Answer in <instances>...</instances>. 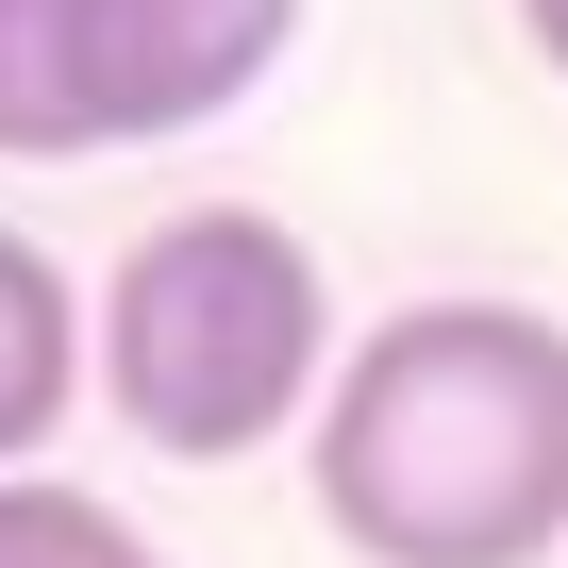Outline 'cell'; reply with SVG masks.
Listing matches in <instances>:
<instances>
[{"label": "cell", "mask_w": 568, "mask_h": 568, "mask_svg": "<svg viewBox=\"0 0 568 568\" xmlns=\"http://www.w3.org/2000/svg\"><path fill=\"white\" fill-rule=\"evenodd\" d=\"M302 0H0V168H84V151H168L234 118Z\"/></svg>", "instance_id": "obj_3"}, {"label": "cell", "mask_w": 568, "mask_h": 568, "mask_svg": "<svg viewBox=\"0 0 568 568\" xmlns=\"http://www.w3.org/2000/svg\"><path fill=\"white\" fill-rule=\"evenodd\" d=\"M318 535L368 568H551L568 551V318L402 302L318 402Z\"/></svg>", "instance_id": "obj_1"}, {"label": "cell", "mask_w": 568, "mask_h": 568, "mask_svg": "<svg viewBox=\"0 0 568 568\" xmlns=\"http://www.w3.org/2000/svg\"><path fill=\"white\" fill-rule=\"evenodd\" d=\"M518 34H535V68L568 84V0H518Z\"/></svg>", "instance_id": "obj_6"}, {"label": "cell", "mask_w": 568, "mask_h": 568, "mask_svg": "<svg viewBox=\"0 0 568 568\" xmlns=\"http://www.w3.org/2000/svg\"><path fill=\"white\" fill-rule=\"evenodd\" d=\"M101 385V318H84V284L0 217V468H34L68 435V402Z\"/></svg>", "instance_id": "obj_4"}, {"label": "cell", "mask_w": 568, "mask_h": 568, "mask_svg": "<svg viewBox=\"0 0 568 568\" xmlns=\"http://www.w3.org/2000/svg\"><path fill=\"white\" fill-rule=\"evenodd\" d=\"M0 568H168V551L68 468H0Z\"/></svg>", "instance_id": "obj_5"}, {"label": "cell", "mask_w": 568, "mask_h": 568, "mask_svg": "<svg viewBox=\"0 0 568 568\" xmlns=\"http://www.w3.org/2000/svg\"><path fill=\"white\" fill-rule=\"evenodd\" d=\"M335 368H352L335 267L251 201H184L101 267V402L168 468H234L267 435H318Z\"/></svg>", "instance_id": "obj_2"}]
</instances>
